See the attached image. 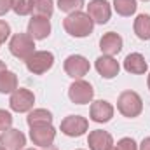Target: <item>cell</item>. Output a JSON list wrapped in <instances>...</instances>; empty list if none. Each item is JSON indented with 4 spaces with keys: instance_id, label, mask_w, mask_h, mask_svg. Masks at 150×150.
I'll return each mask as SVG.
<instances>
[{
    "instance_id": "30",
    "label": "cell",
    "mask_w": 150,
    "mask_h": 150,
    "mask_svg": "<svg viewBox=\"0 0 150 150\" xmlns=\"http://www.w3.org/2000/svg\"><path fill=\"white\" fill-rule=\"evenodd\" d=\"M5 70H7V67H5V63L0 59V74H2V72H5Z\"/></svg>"
},
{
    "instance_id": "14",
    "label": "cell",
    "mask_w": 150,
    "mask_h": 150,
    "mask_svg": "<svg viewBox=\"0 0 150 150\" xmlns=\"http://www.w3.org/2000/svg\"><path fill=\"white\" fill-rule=\"evenodd\" d=\"M87 145L91 150H112L113 149V138L110 133L103 129H94L89 133Z\"/></svg>"
},
{
    "instance_id": "24",
    "label": "cell",
    "mask_w": 150,
    "mask_h": 150,
    "mask_svg": "<svg viewBox=\"0 0 150 150\" xmlns=\"http://www.w3.org/2000/svg\"><path fill=\"white\" fill-rule=\"evenodd\" d=\"M82 7H84V0H58V9L67 14L77 12Z\"/></svg>"
},
{
    "instance_id": "3",
    "label": "cell",
    "mask_w": 150,
    "mask_h": 150,
    "mask_svg": "<svg viewBox=\"0 0 150 150\" xmlns=\"http://www.w3.org/2000/svg\"><path fill=\"white\" fill-rule=\"evenodd\" d=\"M9 51L12 56L26 61L35 52V40L28 33H16V35H12L11 42H9Z\"/></svg>"
},
{
    "instance_id": "5",
    "label": "cell",
    "mask_w": 150,
    "mask_h": 150,
    "mask_svg": "<svg viewBox=\"0 0 150 150\" xmlns=\"http://www.w3.org/2000/svg\"><path fill=\"white\" fill-rule=\"evenodd\" d=\"M68 98L72 100V103L75 105H86L91 103L94 98V89L87 80L77 79L74 84L68 87Z\"/></svg>"
},
{
    "instance_id": "7",
    "label": "cell",
    "mask_w": 150,
    "mask_h": 150,
    "mask_svg": "<svg viewBox=\"0 0 150 150\" xmlns=\"http://www.w3.org/2000/svg\"><path fill=\"white\" fill-rule=\"evenodd\" d=\"M59 127H61V133L63 134H67L70 138H79V136H82L87 131L89 122L82 115H68V117H65L61 120V126Z\"/></svg>"
},
{
    "instance_id": "33",
    "label": "cell",
    "mask_w": 150,
    "mask_h": 150,
    "mask_svg": "<svg viewBox=\"0 0 150 150\" xmlns=\"http://www.w3.org/2000/svg\"><path fill=\"white\" fill-rule=\"evenodd\" d=\"M25 150H35V149H25Z\"/></svg>"
},
{
    "instance_id": "37",
    "label": "cell",
    "mask_w": 150,
    "mask_h": 150,
    "mask_svg": "<svg viewBox=\"0 0 150 150\" xmlns=\"http://www.w3.org/2000/svg\"><path fill=\"white\" fill-rule=\"evenodd\" d=\"M79 150H82V149H79Z\"/></svg>"
},
{
    "instance_id": "29",
    "label": "cell",
    "mask_w": 150,
    "mask_h": 150,
    "mask_svg": "<svg viewBox=\"0 0 150 150\" xmlns=\"http://www.w3.org/2000/svg\"><path fill=\"white\" fill-rule=\"evenodd\" d=\"M140 150H150V136L143 138V142L140 143Z\"/></svg>"
},
{
    "instance_id": "21",
    "label": "cell",
    "mask_w": 150,
    "mask_h": 150,
    "mask_svg": "<svg viewBox=\"0 0 150 150\" xmlns=\"http://www.w3.org/2000/svg\"><path fill=\"white\" fill-rule=\"evenodd\" d=\"M136 0H113V9L119 16H131L136 12Z\"/></svg>"
},
{
    "instance_id": "17",
    "label": "cell",
    "mask_w": 150,
    "mask_h": 150,
    "mask_svg": "<svg viewBox=\"0 0 150 150\" xmlns=\"http://www.w3.org/2000/svg\"><path fill=\"white\" fill-rule=\"evenodd\" d=\"M124 70L133 75H143L147 72V61H145L143 54H140V52L127 54L124 59Z\"/></svg>"
},
{
    "instance_id": "32",
    "label": "cell",
    "mask_w": 150,
    "mask_h": 150,
    "mask_svg": "<svg viewBox=\"0 0 150 150\" xmlns=\"http://www.w3.org/2000/svg\"><path fill=\"white\" fill-rule=\"evenodd\" d=\"M149 89H150V75H149Z\"/></svg>"
},
{
    "instance_id": "20",
    "label": "cell",
    "mask_w": 150,
    "mask_h": 150,
    "mask_svg": "<svg viewBox=\"0 0 150 150\" xmlns=\"http://www.w3.org/2000/svg\"><path fill=\"white\" fill-rule=\"evenodd\" d=\"M134 33L142 40H150V16L138 14L134 19Z\"/></svg>"
},
{
    "instance_id": "16",
    "label": "cell",
    "mask_w": 150,
    "mask_h": 150,
    "mask_svg": "<svg viewBox=\"0 0 150 150\" xmlns=\"http://www.w3.org/2000/svg\"><path fill=\"white\" fill-rule=\"evenodd\" d=\"M100 49L105 56H115L122 51V37L115 32H107L100 38Z\"/></svg>"
},
{
    "instance_id": "11",
    "label": "cell",
    "mask_w": 150,
    "mask_h": 150,
    "mask_svg": "<svg viewBox=\"0 0 150 150\" xmlns=\"http://www.w3.org/2000/svg\"><path fill=\"white\" fill-rule=\"evenodd\" d=\"M26 145V136L19 129H7L0 134V147L5 150H23Z\"/></svg>"
},
{
    "instance_id": "10",
    "label": "cell",
    "mask_w": 150,
    "mask_h": 150,
    "mask_svg": "<svg viewBox=\"0 0 150 150\" xmlns=\"http://www.w3.org/2000/svg\"><path fill=\"white\" fill-rule=\"evenodd\" d=\"M87 14L91 16V19L98 25H105L108 23L110 16H112V7L108 4V0H91L87 5Z\"/></svg>"
},
{
    "instance_id": "8",
    "label": "cell",
    "mask_w": 150,
    "mask_h": 150,
    "mask_svg": "<svg viewBox=\"0 0 150 150\" xmlns=\"http://www.w3.org/2000/svg\"><path fill=\"white\" fill-rule=\"evenodd\" d=\"M30 138L33 145H38L42 149H47L54 143L56 138V129L52 124H40V126H32L30 127Z\"/></svg>"
},
{
    "instance_id": "13",
    "label": "cell",
    "mask_w": 150,
    "mask_h": 150,
    "mask_svg": "<svg viewBox=\"0 0 150 150\" xmlns=\"http://www.w3.org/2000/svg\"><path fill=\"white\" fill-rule=\"evenodd\" d=\"M33 40H44L51 35V23L47 18L33 16L28 23V32H26Z\"/></svg>"
},
{
    "instance_id": "12",
    "label": "cell",
    "mask_w": 150,
    "mask_h": 150,
    "mask_svg": "<svg viewBox=\"0 0 150 150\" xmlns=\"http://www.w3.org/2000/svg\"><path fill=\"white\" fill-rule=\"evenodd\" d=\"M89 117H91V120H94L98 124H105L113 117V107L105 100L93 101L91 108H89Z\"/></svg>"
},
{
    "instance_id": "6",
    "label": "cell",
    "mask_w": 150,
    "mask_h": 150,
    "mask_svg": "<svg viewBox=\"0 0 150 150\" xmlns=\"http://www.w3.org/2000/svg\"><path fill=\"white\" fill-rule=\"evenodd\" d=\"M33 103H35V94L30 89H25V87H18L11 94V100H9L11 110H14L18 113L30 112L33 108Z\"/></svg>"
},
{
    "instance_id": "34",
    "label": "cell",
    "mask_w": 150,
    "mask_h": 150,
    "mask_svg": "<svg viewBox=\"0 0 150 150\" xmlns=\"http://www.w3.org/2000/svg\"><path fill=\"white\" fill-rule=\"evenodd\" d=\"M0 150H5V149H4V147H0Z\"/></svg>"
},
{
    "instance_id": "15",
    "label": "cell",
    "mask_w": 150,
    "mask_h": 150,
    "mask_svg": "<svg viewBox=\"0 0 150 150\" xmlns=\"http://www.w3.org/2000/svg\"><path fill=\"white\" fill-rule=\"evenodd\" d=\"M94 67H96L98 74L101 75L103 79H113V77L119 75V70H120L119 61H117L113 56H105V54L96 59Z\"/></svg>"
},
{
    "instance_id": "35",
    "label": "cell",
    "mask_w": 150,
    "mask_h": 150,
    "mask_svg": "<svg viewBox=\"0 0 150 150\" xmlns=\"http://www.w3.org/2000/svg\"><path fill=\"white\" fill-rule=\"evenodd\" d=\"M112 150H117V149H115V147H113V149H112Z\"/></svg>"
},
{
    "instance_id": "36",
    "label": "cell",
    "mask_w": 150,
    "mask_h": 150,
    "mask_svg": "<svg viewBox=\"0 0 150 150\" xmlns=\"http://www.w3.org/2000/svg\"><path fill=\"white\" fill-rule=\"evenodd\" d=\"M143 2H149V0H143Z\"/></svg>"
},
{
    "instance_id": "28",
    "label": "cell",
    "mask_w": 150,
    "mask_h": 150,
    "mask_svg": "<svg viewBox=\"0 0 150 150\" xmlns=\"http://www.w3.org/2000/svg\"><path fill=\"white\" fill-rule=\"evenodd\" d=\"M12 9V0H0V16L7 14Z\"/></svg>"
},
{
    "instance_id": "18",
    "label": "cell",
    "mask_w": 150,
    "mask_h": 150,
    "mask_svg": "<svg viewBox=\"0 0 150 150\" xmlns=\"http://www.w3.org/2000/svg\"><path fill=\"white\" fill-rule=\"evenodd\" d=\"M18 89V77L14 72L5 70L0 74V93L2 94H12Z\"/></svg>"
},
{
    "instance_id": "1",
    "label": "cell",
    "mask_w": 150,
    "mask_h": 150,
    "mask_svg": "<svg viewBox=\"0 0 150 150\" xmlns=\"http://www.w3.org/2000/svg\"><path fill=\"white\" fill-rule=\"evenodd\" d=\"M63 28L68 35L77 38H84L87 35L93 33V28H94V21L91 19V16L87 12H82V11H77L68 14L65 19H63Z\"/></svg>"
},
{
    "instance_id": "26",
    "label": "cell",
    "mask_w": 150,
    "mask_h": 150,
    "mask_svg": "<svg viewBox=\"0 0 150 150\" xmlns=\"http://www.w3.org/2000/svg\"><path fill=\"white\" fill-rule=\"evenodd\" d=\"M115 149L117 150H138V147H136V142L133 138H122V140L117 142Z\"/></svg>"
},
{
    "instance_id": "27",
    "label": "cell",
    "mask_w": 150,
    "mask_h": 150,
    "mask_svg": "<svg viewBox=\"0 0 150 150\" xmlns=\"http://www.w3.org/2000/svg\"><path fill=\"white\" fill-rule=\"evenodd\" d=\"M11 35V26H9V23H5L4 19H0V45L9 38Z\"/></svg>"
},
{
    "instance_id": "19",
    "label": "cell",
    "mask_w": 150,
    "mask_h": 150,
    "mask_svg": "<svg viewBox=\"0 0 150 150\" xmlns=\"http://www.w3.org/2000/svg\"><path fill=\"white\" fill-rule=\"evenodd\" d=\"M28 126H40V124H52V113L45 108H35L26 117Z\"/></svg>"
},
{
    "instance_id": "2",
    "label": "cell",
    "mask_w": 150,
    "mask_h": 150,
    "mask_svg": "<svg viewBox=\"0 0 150 150\" xmlns=\"http://www.w3.org/2000/svg\"><path fill=\"white\" fill-rule=\"evenodd\" d=\"M117 108H119V112L122 113L124 117L134 119V117H138L140 113L143 112L142 96H140L138 93H134V91H124V93L119 94Z\"/></svg>"
},
{
    "instance_id": "25",
    "label": "cell",
    "mask_w": 150,
    "mask_h": 150,
    "mask_svg": "<svg viewBox=\"0 0 150 150\" xmlns=\"http://www.w3.org/2000/svg\"><path fill=\"white\" fill-rule=\"evenodd\" d=\"M11 126H12V115H11V112L0 108V131H7V129H11Z\"/></svg>"
},
{
    "instance_id": "31",
    "label": "cell",
    "mask_w": 150,
    "mask_h": 150,
    "mask_svg": "<svg viewBox=\"0 0 150 150\" xmlns=\"http://www.w3.org/2000/svg\"><path fill=\"white\" fill-rule=\"evenodd\" d=\"M45 150H58V149H56V147H52V145H51V147H47V149H45Z\"/></svg>"
},
{
    "instance_id": "23",
    "label": "cell",
    "mask_w": 150,
    "mask_h": 150,
    "mask_svg": "<svg viewBox=\"0 0 150 150\" xmlns=\"http://www.w3.org/2000/svg\"><path fill=\"white\" fill-rule=\"evenodd\" d=\"M12 11L18 16H28L33 12V0H12Z\"/></svg>"
},
{
    "instance_id": "9",
    "label": "cell",
    "mask_w": 150,
    "mask_h": 150,
    "mask_svg": "<svg viewBox=\"0 0 150 150\" xmlns=\"http://www.w3.org/2000/svg\"><path fill=\"white\" fill-rule=\"evenodd\" d=\"M63 68H65V72L68 77H72V79H82L84 75H87L89 72V61L84 58V56H80V54H72V56H68L67 59H65V65H63Z\"/></svg>"
},
{
    "instance_id": "4",
    "label": "cell",
    "mask_w": 150,
    "mask_h": 150,
    "mask_svg": "<svg viewBox=\"0 0 150 150\" xmlns=\"http://www.w3.org/2000/svg\"><path fill=\"white\" fill-rule=\"evenodd\" d=\"M25 63H26L28 72H32L33 75H42L52 68L54 54L49 52V51H35Z\"/></svg>"
},
{
    "instance_id": "22",
    "label": "cell",
    "mask_w": 150,
    "mask_h": 150,
    "mask_svg": "<svg viewBox=\"0 0 150 150\" xmlns=\"http://www.w3.org/2000/svg\"><path fill=\"white\" fill-rule=\"evenodd\" d=\"M33 12L40 18H51L54 12V4L52 0H33Z\"/></svg>"
}]
</instances>
